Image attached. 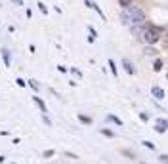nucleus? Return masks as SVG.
Masks as SVG:
<instances>
[{"label":"nucleus","instance_id":"1","mask_svg":"<svg viewBox=\"0 0 168 164\" xmlns=\"http://www.w3.org/2000/svg\"><path fill=\"white\" fill-rule=\"evenodd\" d=\"M122 21L126 23V25L136 27V25H141V23L145 21V15H143V12H141L140 8H136V6H128V8H124Z\"/></svg>","mask_w":168,"mask_h":164},{"label":"nucleus","instance_id":"2","mask_svg":"<svg viewBox=\"0 0 168 164\" xmlns=\"http://www.w3.org/2000/svg\"><path fill=\"white\" fill-rule=\"evenodd\" d=\"M141 38H143V42H147V44H155V42L159 40V29H145L143 31V34H141Z\"/></svg>","mask_w":168,"mask_h":164},{"label":"nucleus","instance_id":"3","mask_svg":"<svg viewBox=\"0 0 168 164\" xmlns=\"http://www.w3.org/2000/svg\"><path fill=\"white\" fill-rule=\"evenodd\" d=\"M153 96L157 97V99H164V90H162V88H159V86H155L153 88Z\"/></svg>","mask_w":168,"mask_h":164},{"label":"nucleus","instance_id":"4","mask_svg":"<svg viewBox=\"0 0 168 164\" xmlns=\"http://www.w3.org/2000/svg\"><path fill=\"white\" fill-rule=\"evenodd\" d=\"M122 65H124V69H126V71H128L130 74H134V73H136V71H134V67H132V63H130L128 59H122Z\"/></svg>","mask_w":168,"mask_h":164},{"label":"nucleus","instance_id":"5","mask_svg":"<svg viewBox=\"0 0 168 164\" xmlns=\"http://www.w3.org/2000/svg\"><path fill=\"white\" fill-rule=\"evenodd\" d=\"M32 99H35V103H37L38 107H40V109H42V113H46V105H44V101H42L40 97H32Z\"/></svg>","mask_w":168,"mask_h":164},{"label":"nucleus","instance_id":"6","mask_svg":"<svg viewBox=\"0 0 168 164\" xmlns=\"http://www.w3.org/2000/svg\"><path fill=\"white\" fill-rule=\"evenodd\" d=\"M153 69H155V71H160V69H162V61L157 59V61H155V65H153Z\"/></svg>","mask_w":168,"mask_h":164},{"label":"nucleus","instance_id":"7","mask_svg":"<svg viewBox=\"0 0 168 164\" xmlns=\"http://www.w3.org/2000/svg\"><path fill=\"white\" fill-rule=\"evenodd\" d=\"M120 2V6L122 8H128V6H132V0H118Z\"/></svg>","mask_w":168,"mask_h":164},{"label":"nucleus","instance_id":"8","mask_svg":"<svg viewBox=\"0 0 168 164\" xmlns=\"http://www.w3.org/2000/svg\"><path fill=\"white\" fill-rule=\"evenodd\" d=\"M78 119H80L82 122H86V124H90V119H88V116H84V114H78Z\"/></svg>","mask_w":168,"mask_h":164},{"label":"nucleus","instance_id":"9","mask_svg":"<svg viewBox=\"0 0 168 164\" xmlns=\"http://www.w3.org/2000/svg\"><path fill=\"white\" fill-rule=\"evenodd\" d=\"M109 67H111V71H113V74H117V67H115L113 61H109Z\"/></svg>","mask_w":168,"mask_h":164},{"label":"nucleus","instance_id":"10","mask_svg":"<svg viewBox=\"0 0 168 164\" xmlns=\"http://www.w3.org/2000/svg\"><path fill=\"white\" fill-rule=\"evenodd\" d=\"M107 119H109V120H113V122H115V124H122V122H120V120H118V119H117V116H107Z\"/></svg>","mask_w":168,"mask_h":164},{"label":"nucleus","instance_id":"11","mask_svg":"<svg viewBox=\"0 0 168 164\" xmlns=\"http://www.w3.org/2000/svg\"><path fill=\"white\" fill-rule=\"evenodd\" d=\"M143 145H145V147H149V149H155V145H153L151 141H143Z\"/></svg>","mask_w":168,"mask_h":164},{"label":"nucleus","instance_id":"12","mask_svg":"<svg viewBox=\"0 0 168 164\" xmlns=\"http://www.w3.org/2000/svg\"><path fill=\"white\" fill-rule=\"evenodd\" d=\"M38 8H40V12H42V14H46V6L42 4V2H40V4H38Z\"/></svg>","mask_w":168,"mask_h":164},{"label":"nucleus","instance_id":"13","mask_svg":"<svg viewBox=\"0 0 168 164\" xmlns=\"http://www.w3.org/2000/svg\"><path fill=\"white\" fill-rule=\"evenodd\" d=\"M160 160H162L164 164H168V155H162V156H160Z\"/></svg>","mask_w":168,"mask_h":164},{"label":"nucleus","instance_id":"14","mask_svg":"<svg viewBox=\"0 0 168 164\" xmlns=\"http://www.w3.org/2000/svg\"><path fill=\"white\" fill-rule=\"evenodd\" d=\"M101 132H103L105 136H109V137H113V132H109V130H101Z\"/></svg>","mask_w":168,"mask_h":164}]
</instances>
